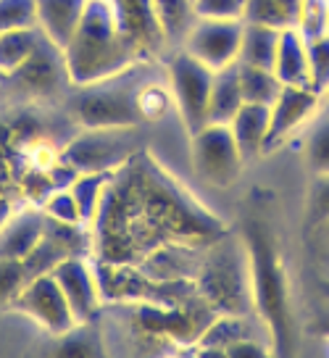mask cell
Returning a JSON list of instances; mask_svg holds the SVG:
<instances>
[{"instance_id": "obj_1", "label": "cell", "mask_w": 329, "mask_h": 358, "mask_svg": "<svg viewBox=\"0 0 329 358\" xmlns=\"http://www.w3.org/2000/svg\"><path fill=\"white\" fill-rule=\"evenodd\" d=\"M227 232V222L142 148L108 174L90 222L92 261L137 266L171 248L203 250Z\"/></svg>"}, {"instance_id": "obj_2", "label": "cell", "mask_w": 329, "mask_h": 358, "mask_svg": "<svg viewBox=\"0 0 329 358\" xmlns=\"http://www.w3.org/2000/svg\"><path fill=\"white\" fill-rule=\"evenodd\" d=\"M64 61L71 87H85L124 74L148 58L122 32L111 0H87L80 27L64 48Z\"/></svg>"}, {"instance_id": "obj_3", "label": "cell", "mask_w": 329, "mask_h": 358, "mask_svg": "<svg viewBox=\"0 0 329 358\" xmlns=\"http://www.w3.org/2000/svg\"><path fill=\"white\" fill-rule=\"evenodd\" d=\"M193 282L214 316H256L248 243L237 232H227L203 248Z\"/></svg>"}, {"instance_id": "obj_4", "label": "cell", "mask_w": 329, "mask_h": 358, "mask_svg": "<svg viewBox=\"0 0 329 358\" xmlns=\"http://www.w3.org/2000/svg\"><path fill=\"white\" fill-rule=\"evenodd\" d=\"M245 243L250 253V277H253V306L277 353H284L293 343V316L287 298L284 268L274 245V232L263 222L245 227Z\"/></svg>"}, {"instance_id": "obj_5", "label": "cell", "mask_w": 329, "mask_h": 358, "mask_svg": "<svg viewBox=\"0 0 329 358\" xmlns=\"http://www.w3.org/2000/svg\"><path fill=\"white\" fill-rule=\"evenodd\" d=\"M150 64L153 61H142L126 69L124 74L74 87L71 95H66V111L82 129L142 127V116L137 111V90L148 79Z\"/></svg>"}, {"instance_id": "obj_6", "label": "cell", "mask_w": 329, "mask_h": 358, "mask_svg": "<svg viewBox=\"0 0 329 358\" xmlns=\"http://www.w3.org/2000/svg\"><path fill=\"white\" fill-rule=\"evenodd\" d=\"M163 77L174 101V113L180 116L182 127L187 129V134L198 132L208 124V98H211L214 71L203 66L200 61H195L193 56H187L184 50H169Z\"/></svg>"}, {"instance_id": "obj_7", "label": "cell", "mask_w": 329, "mask_h": 358, "mask_svg": "<svg viewBox=\"0 0 329 358\" xmlns=\"http://www.w3.org/2000/svg\"><path fill=\"white\" fill-rule=\"evenodd\" d=\"M140 127H105V129H82L64 150L61 158L77 171H111L126 158L142 150Z\"/></svg>"}, {"instance_id": "obj_8", "label": "cell", "mask_w": 329, "mask_h": 358, "mask_svg": "<svg viewBox=\"0 0 329 358\" xmlns=\"http://www.w3.org/2000/svg\"><path fill=\"white\" fill-rule=\"evenodd\" d=\"M190 164L208 187H232L242 174L245 158L232 137L229 124H205L190 134Z\"/></svg>"}, {"instance_id": "obj_9", "label": "cell", "mask_w": 329, "mask_h": 358, "mask_svg": "<svg viewBox=\"0 0 329 358\" xmlns=\"http://www.w3.org/2000/svg\"><path fill=\"white\" fill-rule=\"evenodd\" d=\"M13 311L32 319L37 327H43L50 335H64L71 327H77V319L68 308V301L61 285L56 282L53 271L45 274H34L24 282V287L11 303Z\"/></svg>"}, {"instance_id": "obj_10", "label": "cell", "mask_w": 329, "mask_h": 358, "mask_svg": "<svg viewBox=\"0 0 329 358\" xmlns=\"http://www.w3.org/2000/svg\"><path fill=\"white\" fill-rule=\"evenodd\" d=\"M242 19H198L180 50L200 61L211 71L237 64L242 43Z\"/></svg>"}, {"instance_id": "obj_11", "label": "cell", "mask_w": 329, "mask_h": 358, "mask_svg": "<svg viewBox=\"0 0 329 358\" xmlns=\"http://www.w3.org/2000/svg\"><path fill=\"white\" fill-rule=\"evenodd\" d=\"M324 108V98L311 87H295L282 85L277 101L269 106V132H266V148L263 156L282 148L290 137L300 129H308Z\"/></svg>"}, {"instance_id": "obj_12", "label": "cell", "mask_w": 329, "mask_h": 358, "mask_svg": "<svg viewBox=\"0 0 329 358\" xmlns=\"http://www.w3.org/2000/svg\"><path fill=\"white\" fill-rule=\"evenodd\" d=\"M6 82L16 85V92H22L32 101H47V98H56L64 92L61 85H68V71L66 61H64V50L53 45L43 34V40L37 45V50L32 53V58L24 64L19 71H13L8 77H3Z\"/></svg>"}, {"instance_id": "obj_13", "label": "cell", "mask_w": 329, "mask_h": 358, "mask_svg": "<svg viewBox=\"0 0 329 358\" xmlns=\"http://www.w3.org/2000/svg\"><path fill=\"white\" fill-rule=\"evenodd\" d=\"M53 277L61 285L64 295H66L68 308L74 313L77 324H90V322H95L105 303H103L98 268H95L92 256L64 258L53 268Z\"/></svg>"}, {"instance_id": "obj_14", "label": "cell", "mask_w": 329, "mask_h": 358, "mask_svg": "<svg viewBox=\"0 0 329 358\" xmlns=\"http://www.w3.org/2000/svg\"><path fill=\"white\" fill-rule=\"evenodd\" d=\"M111 6L122 32L137 45V50L148 61H156L163 53H169L153 0H111Z\"/></svg>"}, {"instance_id": "obj_15", "label": "cell", "mask_w": 329, "mask_h": 358, "mask_svg": "<svg viewBox=\"0 0 329 358\" xmlns=\"http://www.w3.org/2000/svg\"><path fill=\"white\" fill-rule=\"evenodd\" d=\"M45 213L43 208H24L8 219V224L0 229V258H24L40 245L45 235Z\"/></svg>"}, {"instance_id": "obj_16", "label": "cell", "mask_w": 329, "mask_h": 358, "mask_svg": "<svg viewBox=\"0 0 329 358\" xmlns=\"http://www.w3.org/2000/svg\"><path fill=\"white\" fill-rule=\"evenodd\" d=\"M87 0H37V27L61 50L77 32Z\"/></svg>"}, {"instance_id": "obj_17", "label": "cell", "mask_w": 329, "mask_h": 358, "mask_svg": "<svg viewBox=\"0 0 329 358\" xmlns=\"http://www.w3.org/2000/svg\"><path fill=\"white\" fill-rule=\"evenodd\" d=\"M232 137L237 143L240 153L248 161H256L263 156L266 148V132H269V106H258V103H245L235 119L229 122Z\"/></svg>"}, {"instance_id": "obj_18", "label": "cell", "mask_w": 329, "mask_h": 358, "mask_svg": "<svg viewBox=\"0 0 329 358\" xmlns=\"http://www.w3.org/2000/svg\"><path fill=\"white\" fill-rule=\"evenodd\" d=\"M274 74L282 85L308 87V43L298 29H282L274 56Z\"/></svg>"}, {"instance_id": "obj_19", "label": "cell", "mask_w": 329, "mask_h": 358, "mask_svg": "<svg viewBox=\"0 0 329 358\" xmlns=\"http://www.w3.org/2000/svg\"><path fill=\"white\" fill-rule=\"evenodd\" d=\"M242 106H245V98L240 87L237 64L214 71L211 98H208V124H229Z\"/></svg>"}, {"instance_id": "obj_20", "label": "cell", "mask_w": 329, "mask_h": 358, "mask_svg": "<svg viewBox=\"0 0 329 358\" xmlns=\"http://www.w3.org/2000/svg\"><path fill=\"white\" fill-rule=\"evenodd\" d=\"M153 8L159 16L161 32L169 50H180L187 32L198 22L195 0H153Z\"/></svg>"}, {"instance_id": "obj_21", "label": "cell", "mask_w": 329, "mask_h": 358, "mask_svg": "<svg viewBox=\"0 0 329 358\" xmlns=\"http://www.w3.org/2000/svg\"><path fill=\"white\" fill-rule=\"evenodd\" d=\"M279 45V29L263 27V24H242V43H240L237 64L248 66L274 69V56Z\"/></svg>"}, {"instance_id": "obj_22", "label": "cell", "mask_w": 329, "mask_h": 358, "mask_svg": "<svg viewBox=\"0 0 329 358\" xmlns=\"http://www.w3.org/2000/svg\"><path fill=\"white\" fill-rule=\"evenodd\" d=\"M43 40L40 27L24 29H3L0 32V77H8L32 58L37 45Z\"/></svg>"}, {"instance_id": "obj_23", "label": "cell", "mask_w": 329, "mask_h": 358, "mask_svg": "<svg viewBox=\"0 0 329 358\" xmlns=\"http://www.w3.org/2000/svg\"><path fill=\"white\" fill-rule=\"evenodd\" d=\"M303 0H245L242 22L263 24L272 29H298Z\"/></svg>"}, {"instance_id": "obj_24", "label": "cell", "mask_w": 329, "mask_h": 358, "mask_svg": "<svg viewBox=\"0 0 329 358\" xmlns=\"http://www.w3.org/2000/svg\"><path fill=\"white\" fill-rule=\"evenodd\" d=\"M240 87H242V98L245 103H258V106H272L282 90V82L277 79L274 69L263 66H248V64H237Z\"/></svg>"}, {"instance_id": "obj_25", "label": "cell", "mask_w": 329, "mask_h": 358, "mask_svg": "<svg viewBox=\"0 0 329 358\" xmlns=\"http://www.w3.org/2000/svg\"><path fill=\"white\" fill-rule=\"evenodd\" d=\"M111 171H114V169H111ZM111 171H82V174H77V179L68 185V190H71L74 201H77V208H80L82 224H87V227H90V222L95 219V211H98L101 198H103V187H105Z\"/></svg>"}, {"instance_id": "obj_26", "label": "cell", "mask_w": 329, "mask_h": 358, "mask_svg": "<svg viewBox=\"0 0 329 358\" xmlns=\"http://www.w3.org/2000/svg\"><path fill=\"white\" fill-rule=\"evenodd\" d=\"M137 111L142 116V124L159 122L169 111H174V101H171L166 77L163 79L148 77L140 85V90H137Z\"/></svg>"}, {"instance_id": "obj_27", "label": "cell", "mask_w": 329, "mask_h": 358, "mask_svg": "<svg viewBox=\"0 0 329 358\" xmlns=\"http://www.w3.org/2000/svg\"><path fill=\"white\" fill-rule=\"evenodd\" d=\"M303 158H306V166L311 169V174L329 171V108H321V113L308 127Z\"/></svg>"}, {"instance_id": "obj_28", "label": "cell", "mask_w": 329, "mask_h": 358, "mask_svg": "<svg viewBox=\"0 0 329 358\" xmlns=\"http://www.w3.org/2000/svg\"><path fill=\"white\" fill-rule=\"evenodd\" d=\"M308 43V87L324 98L329 92V32L311 37Z\"/></svg>"}, {"instance_id": "obj_29", "label": "cell", "mask_w": 329, "mask_h": 358, "mask_svg": "<svg viewBox=\"0 0 329 358\" xmlns=\"http://www.w3.org/2000/svg\"><path fill=\"white\" fill-rule=\"evenodd\" d=\"M306 222L308 227L329 222V171L314 174L306 195Z\"/></svg>"}, {"instance_id": "obj_30", "label": "cell", "mask_w": 329, "mask_h": 358, "mask_svg": "<svg viewBox=\"0 0 329 358\" xmlns=\"http://www.w3.org/2000/svg\"><path fill=\"white\" fill-rule=\"evenodd\" d=\"M37 27V0H0V32Z\"/></svg>"}, {"instance_id": "obj_31", "label": "cell", "mask_w": 329, "mask_h": 358, "mask_svg": "<svg viewBox=\"0 0 329 358\" xmlns=\"http://www.w3.org/2000/svg\"><path fill=\"white\" fill-rule=\"evenodd\" d=\"M27 280H29V274H27L24 261H19V258H0V308L11 306Z\"/></svg>"}, {"instance_id": "obj_32", "label": "cell", "mask_w": 329, "mask_h": 358, "mask_svg": "<svg viewBox=\"0 0 329 358\" xmlns=\"http://www.w3.org/2000/svg\"><path fill=\"white\" fill-rule=\"evenodd\" d=\"M40 208H43V213H45L47 219H56V222H64V224H82L77 201H74V195H71L68 187L53 190L45 201L40 203ZM85 227H87V224H85Z\"/></svg>"}, {"instance_id": "obj_33", "label": "cell", "mask_w": 329, "mask_h": 358, "mask_svg": "<svg viewBox=\"0 0 329 358\" xmlns=\"http://www.w3.org/2000/svg\"><path fill=\"white\" fill-rule=\"evenodd\" d=\"M298 32L306 40L329 32V0H303Z\"/></svg>"}, {"instance_id": "obj_34", "label": "cell", "mask_w": 329, "mask_h": 358, "mask_svg": "<svg viewBox=\"0 0 329 358\" xmlns=\"http://www.w3.org/2000/svg\"><path fill=\"white\" fill-rule=\"evenodd\" d=\"M198 19H242L245 0H195Z\"/></svg>"}, {"instance_id": "obj_35", "label": "cell", "mask_w": 329, "mask_h": 358, "mask_svg": "<svg viewBox=\"0 0 329 358\" xmlns=\"http://www.w3.org/2000/svg\"><path fill=\"white\" fill-rule=\"evenodd\" d=\"M308 235H311V250H314L319 268L329 277V222L308 227Z\"/></svg>"}, {"instance_id": "obj_36", "label": "cell", "mask_w": 329, "mask_h": 358, "mask_svg": "<svg viewBox=\"0 0 329 358\" xmlns=\"http://www.w3.org/2000/svg\"><path fill=\"white\" fill-rule=\"evenodd\" d=\"M13 213H16V198H13V192H3L0 190V229L8 224Z\"/></svg>"}, {"instance_id": "obj_37", "label": "cell", "mask_w": 329, "mask_h": 358, "mask_svg": "<svg viewBox=\"0 0 329 358\" xmlns=\"http://www.w3.org/2000/svg\"><path fill=\"white\" fill-rule=\"evenodd\" d=\"M324 108H329V92L324 95Z\"/></svg>"}, {"instance_id": "obj_38", "label": "cell", "mask_w": 329, "mask_h": 358, "mask_svg": "<svg viewBox=\"0 0 329 358\" xmlns=\"http://www.w3.org/2000/svg\"><path fill=\"white\" fill-rule=\"evenodd\" d=\"M0 82H3V77H0Z\"/></svg>"}]
</instances>
